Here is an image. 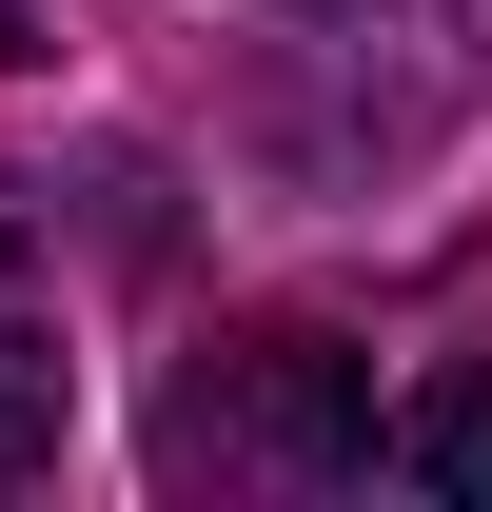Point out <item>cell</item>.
<instances>
[{
  "mask_svg": "<svg viewBox=\"0 0 492 512\" xmlns=\"http://www.w3.org/2000/svg\"><path fill=\"white\" fill-rule=\"evenodd\" d=\"M0 60H40V20H20V0H0Z\"/></svg>",
  "mask_w": 492,
  "mask_h": 512,
  "instance_id": "cell-6",
  "label": "cell"
},
{
  "mask_svg": "<svg viewBox=\"0 0 492 512\" xmlns=\"http://www.w3.org/2000/svg\"><path fill=\"white\" fill-rule=\"evenodd\" d=\"M374 453H394V414H374V375L335 355V335H217L178 394H158V473L178 493H355Z\"/></svg>",
  "mask_w": 492,
  "mask_h": 512,
  "instance_id": "cell-1",
  "label": "cell"
},
{
  "mask_svg": "<svg viewBox=\"0 0 492 512\" xmlns=\"http://www.w3.org/2000/svg\"><path fill=\"white\" fill-rule=\"evenodd\" d=\"M473 79V0H296V60H276V138L296 158H414Z\"/></svg>",
  "mask_w": 492,
  "mask_h": 512,
  "instance_id": "cell-2",
  "label": "cell"
},
{
  "mask_svg": "<svg viewBox=\"0 0 492 512\" xmlns=\"http://www.w3.org/2000/svg\"><path fill=\"white\" fill-rule=\"evenodd\" d=\"M60 434H79V355L0 296V493H20V473H60Z\"/></svg>",
  "mask_w": 492,
  "mask_h": 512,
  "instance_id": "cell-3",
  "label": "cell"
},
{
  "mask_svg": "<svg viewBox=\"0 0 492 512\" xmlns=\"http://www.w3.org/2000/svg\"><path fill=\"white\" fill-rule=\"evenodd\" d=\"M20 256H40V178H0V296H20Z\"/></svg>",
  "mask_w": 492,
  "mask_h": 512,
  "instance_id": "cell-5",
  "label": "cell"
},
{
  "mask_svg": "<svg viewBox=\"0 0 492 512\" xmlns=\"http://www.w3.org/2000/svg\"><path fill=\"white\" fill-rule=\"evenodd\" d=\"M394 473H414V493H492V375H433L414 414H394Z\"/></svg>",
  "mask_w": 492,
  "mask_h": 512,
  "instance_id": "cell-4",
  "label": "cell"
}]
</instances>
